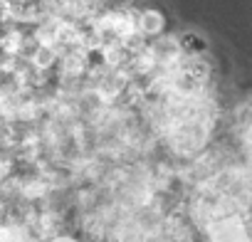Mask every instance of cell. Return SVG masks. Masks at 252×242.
I'll return each instance as SVG.
<instances>
[{
	"mask_svg": "<svg viewBox=\"0 0 252 242\" xmlns=\"http://www.w3.org/2000/svg\"><path fill=\"white\" fill-rule=\"evenodd\" d=\"M28 50V37L20 28H5L0 32V55L3 57H20Z\"/></svg>",
	"mask_w": 252,
	"mask_h": 242,
	"instance_id": "1",
	"label": "cell"
},
{
	"mask_svg": "<svg viewBox=\"0 0 252 242\" xmlns=\"http://www.w3.org/2000/svg\"><path fill=\"white\" fill-rule=\"evenodd\" d=\"M163 15L158 13V10H154V8H149V10H141L139 13V32L141 35H146V37H154V35H158L161 30H163Z\"/></svg>",
	"mask_w": 252,
	"mask_h": 242,
	"instance_id": "2",
	"label": "cell"
},
{
	"mask_svg": "<svg viewBox=\"0 0 252 242\" xmlns=\"http://www.w3.org/2000/svg\"><path fill=\"white\" fill-rule=\"evenodd\" d=\"M55 62H57V50H52V47H35L30 52V67L35 72H47V69H52Z\"/></svg>",
	"mask_w": 252,
	"mask_h": 242,
	"instance_id": "3",
	"label": "cell"
},
{
	"mask_svg": "<svg viewBox=\"0 0 252 242\" xmlns=\"http://www.w3.org/2000/svg\"><path fill=\"white\" fill-rule=\"evenodd\" d=\"M20 3H37V0H20Z\"/></svg>",
	"mask_w": 252,
	"mask_h": 242,
	"instance_id": "4",
	"label": "cell"
},
{
	"mask_svg": "<svg viewBox=\"0 0 252 242\" xmlns=\"http://www.w3.org/2000/svg\"><path fill=\"white\" fill-rule=\"evenodd\" d=\"M0 210H3V203H0Z\"/></svg>",
	"mask_w": 252,
	"mask_h": 242,
	"instance_id": "5",
	"label": "cell"
}]
</instances>
